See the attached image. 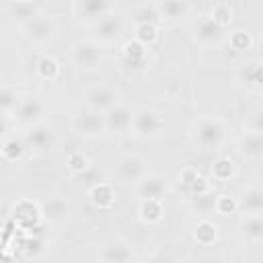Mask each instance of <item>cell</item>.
I'll return each instance as SVG.
<instances>
[{"label":"cell","mask_w":263,"mask_h":263,"mask_svg":"<svg viewBox=\"0 0 263 263\" xmlns=\"http://www.w3.org/2000/svg\"><path fill=\"white\" fill-rule=\"evenodd\" d=\"M140 197H160L164 195V179L160 175H144L136 185Z\"/></svg>","instance_id":"obj_11"},{"label":"cell","mask_w":263,"mask_h":263,"mask_svg":"<svg viewBox=\"0 0 263 263\" xmlns=\"http://www.w3.org/2000/svg\"><path fill=\"white\" fill-rule=\"evenodd\" d=\"M88 103L95 111H109L115 105V92L109 86H95L88 92Z\"/></svg>","instance_id":"obj_12"},{"label":"cell","mask_w":263,"mask_h":263,"mask_svg":"<svg viewBox=\"0 0 263 263\" xmlns=\"http://www.w3.org/2000/svg\"><path fill=\"white\" fill-rule=\"evenodd\" d=\"M14 111L18 113L21 119L29 121V119H33V117H37V115L41 113V103H39L37 97H27V99H23V101L18 103V107H16Z\"/></svg>","instance_id":"obj_28"},{"label":"cell","mask_w":263,"mask_h":263,"mask_svg":"<svg viewBox=\"0 0 263 263\" xmlns=\"http://www.w3.org/2000/svg\"><path fill=\"white\" fill-rule=\"evenodd\" d=\"M251 127H253L255 132H261V134H263V113H257V115L253 117Z\"/></svg>","instance_id":"obj_39"},{"label":"cell","mask_w":263,"mask_h":263,"mask_svg":"<svg viewBox=\"0 0 263 263\" xmlns=\"http://www.w3.org/2000/svg\"><path fill=\"white\" fill-rule=\"evenodd\" d=\"M193 236H195V240L201 247H210L218 238V226L212 220H199L197 226H195V230H193Z\"/></svg>","instance_id":"obj_20"},{"label":"cell","mask_w":263,"mask_h":263,"mask_svg":"<svg viewBox=\"0 0 263 263\" xmlns=\"http://www.w3.org/2000/svg\"><path fill=\"white\" fill-rule=\"evenodd\" d=\"M72 62L82 68H92L101 62V45L95 39H80L72 45Z\"/></svg>","instance_id":"obj_2"},{"label":"cell","mask_w":263,"mask_h":263,"mask_svg":"<svg viewBox=\"0 0 263 263\" xmlns=\"http://www.w3.org/2000/svg\"><path fill=\"white\" fill-rule=\"evenodd\" d=\"M121 55H123V60H125L129 66H140V64H144V60H146V45L140 43V41L134 37V39H129V41H125V43L121 45Z\"/></svg>","instance_id":"obj_14"},{"label":"cell","mask_w":263,"mask_h":263,"mask_svg":"<svg viewBox=\"0 0 263 263\" xmlns=\"http://www.w3.org/2000/svg\"><path fill=\"white\" fill-rule=\"evenodd\" d=\"M109 6H111V0H78L76 2V10L82 18H99L107 12Z\"/></svg>","instance_id":"obj_13"},{"label":"cell","mask_w":263,"mask_h":263,"mask_svg":"<svg viewBox=\"0 0 263 263\" xmlns=\"http://www.w3.org/2000/svg\"><path fill=\"white\" fill-rule=\"evenodd\" d=\"M224 136V125L220 119H201L195 127V138L203 148L216 146Z\"/></svg>","instance_id":"obj_4"},{"label":"cell","mask_w":263,"mask_h":263,"mask_svg":"<svg viewBox=\"0 0 263 263\" xmlns=\"http://www.w3.org/2000/svg\"><path fill=\"white\" fill-rule=\"evenodd\" d=\"M103 261H127L132 259V251L127 247H107V251L101 255Z\"/></svg>","instance_id":"obj_35"},{"label":"cell","mask_w":263,"mask_h":263,"mask_svg":"<svg viewBox=\"0 0 263 263\" xmlns=\"http://www.w3.org/2000/svg\"><path fill=\"white\" fill-rule=\"evenodd\" d=\"M240 152L245 156H261L263 154V134L261 132H247L240 138Z\"/></svg>","instance_id":"obj_19"},{"label":"cell","mask_w":263,"mask_h":263,"mask_svg":"<svg viewBox=\"0 0 263 263\" xmlns=\"http://www.w3.org/2000/svg\"><path fill=\"white\" fill-rule=\"evenodd\" d=\"M35 74L41 80H47V82L55 80L60 76V64H58V60L51 58V55H41L35 62Z\"/></svg>","instance_id":"obj_18"},{"label":"cell","mask_w":263,"mask_h":263,"mask_svg":"<svg viewBox=\"0 0 263 263\" xmlns=\"http://www.w3.org/2000/svg\"><path fill=\"white\" fill-rule=\"evenodd\" d=\"M72 127L78 132V134H84V136H97L101 134L105 125V121L97 115V113H84V115H76L72 119Z\"/></svg>","instance_id":"obj_10"},{"label":"cell","mask_w":263,"mask_h":263,"mask_svg":"<svg viewBox=\"0 0 263 263\" xmlns=\"http://www.w3.org/2000/svg\"><path fill=\"white\" fill-rule=\"evenodd\" d=\"M210 16L214 18V23L216 25H220L222 29H226L230 23H232V8H230V4H226V2H218L214 8H212V12H210Z\"/></svg>","instance_id":"obj_32"},{"label":"cell","mask_w":263,"mask_h":263,"mask_svg":"<svg viewBox=\"0 0 263 263\" xmlns=\"http://www.w3.org/2000/svg\"><path fill=\"white\" fill-rule=\"evenodd\" d=\"M119 31H121V25L115 16H105L97 23V39L105 41V43H111L119 37Z\"/></svg>","instance_id":"obj_17"},{"label":"cell","mask_w":263,"mask_h":263,"mask_svg":"<svg viewBox=\"0 0 263 263\" xmlns=\"http://www.w3.org/2000/svg\"><path fill=\"white\" fill-rule=\"evenodd\" d=\"M142 222L146 224H158L164 216V205L160 197H142L140 201V210H138Z\"/></svg>","instance_id":"obj_9"},{"label":"cell","mask_w":263,"mask_h":263,"mask_svg":"<svg viewBox=\"0 0 263 263\" xmlns=\"http://www.w3.org/2000/svg\"><path fill=\"white\" fill-rule=\"evenodd\" d=\"M41 208H43V216H45L47 220H53V222L66 218V214H68V205H66V201L60 199V197H53V199L43 201Z\"/></svg>","instance_id":"obj_25"},{"label":"cell","mask_w":263,"mask_h":263,"mask_svg":"<svg viewBox=\"0 0 263 263\" xmlns=\"http://www.w3.org/2000/svg\"><path fill=\"white\" fill-rule=\"evenodd\" d=\"M25 150H27L25 142L16 136H8L2 140V158L6 162H18L25 156Z\"/></svg>","instance_id":"obj_15"},{"label":"cell","mask_w":263,"mask_h":263,"mask_svg":"<svg viewBox=\"0 0 263 263\" xmlns=\"http://www.w3.org/2000/svg\"><path fill=\"white\" fill-rule=\"evenodd\" d=\"M210 187H212V181L208 179V177H203L201 173H199V177L193 181V185L189 187V191L195 195V197H201V195H208V191H210Z\"/></svg>","instance_id":"obj_36"},{"label":"cell","mask_w":263,"mask_h":263,"mask_svg":"<svg viewBox=\"0 0 263 263\" xmlns=\"http://www.w3.org/2000/svg\"><path fill=\"white\" fill-rule=\"evenodd\" d=\"M261 49H263V43H261Z\"/></svg>","instance_id":"obj_41"},{"label":"cell","mask_w":263,"mask_h":263,"mask_svg":"<svg viewBox=\"0 0 263 263\" xmlns=\"http://www.w3.org/2000/svg\"><path fill=\"white\" fill-rule=\"evenodd\" d=\"M23 31H25V35H27L29 39H33V41H43V39H47V37L53 35L55 23H53L49 16H37V14H33V16L25 23Z\"/></svg>","instance_id":"obj_5"},{"label":"cell","mask_w":263,"mask_h":263,"mask_svg":"<svg viewBox=\"0 0 263 263\" xmlns=\"http://www.w3.org/2000/svg\"><path fill=\"white\" fill-rule=\"evenodd\" d=\"M242 230L249 238L261 240L263 238V214H247L242 220Z\"/></svg>","instance_id":"obj_26"},{"label":"cell","mask_w":263,"mask_h":263,"mask_svg":"<svg viewBox=\"0 0 263 263\" xmlns=\"http://www.w3.org/2000/svg\"><path fill=\"white\" fill-rule=\"evenodd\" d=\"M136 39L140 43H144L146 47L158 43V39H160V27H158V23H138L136 25Z\"/></svg>","instance_id":"obj_24"},{"label":"cell","mask_w":263,"mask_h":263,"mask_svg":"<svg viewBox=\"0 0 263 263\" xmlns=\"http://www.w3.org/2000/svg\"><path fill=\"white\" fill-rule=\"evenodd\" d=\"M197 177H199V171H197L195 166H183L181 173H179V183H181L185 189H189Z\"/></svg>","instance_id":"obj_37"},{"label":"cell","mask_w":263,"mask_h":263,"mask_svg":"<svg viewBox=\"0 0 263 263\" xmlns=\"http://www.w3.org/2000/svg\"><path fill=\"white\" fill-rule=\"evenodd\" d=\"M66 166H68L70 173H74V175H82L84 171H88L90 160H88L86 154H82V152L76 150V152H70V154H68V158H66Z\"/></svg>","instance_id":"obj_30"},{"label":"cell","mask_w":263,"mask_h":263,"mask_svg":"<svg viewBox=\"0 0 263 263\" xmlns=\"http://www.w3.org/2000/svg\"><path fill=\"white\" fill-rule=\"evenodd\" d=\"M25 142H27L31 148L43 150V148H47L49 142H51V129L45 127V125H35V127H31V129L27 132Z\"/></svg>","instance_id":"obj_22"},{"label":"cell","mask_w":263,"mask_h":263,"mask_svg":"<svg viewBox=\"0 0 263 263\" xmlns=\"http://www.w3.org/2000/svg\"><path fill=\"white\" fill-rule=\"evenodd\" d=\"M185 0H162L158 4V12L160 16H168V18H177V16H183L185 14Z\"/></svg>","instance_id":"obj_31"},{"label":"cell","mask_w":263,"mask_h":263,"mask_svg":"<svg viewBox=\"0 0 263 263\" xmlns=\"http://www.w3.org/2000/svg\"><path fill=\"white\" fill-rule=\"evenodd\" d=\"M0 103H2L4 113H8L10 109H16L21 101L16 99V90H14V88H10L8 84H4V86H2V90H0Z\"/></svg>","instance_id":"obj_34"},{"label":"cell","mask_w":263,"mask_h":263,"mask_svg":"<svg viewBox=\"0 0 263 263\" xmlns=\"http://www.w3.org/2000/svg\"><path fill=\"white\" fill-rule=\"evenodd\" d=\"M132 117H134V113L125 105L115 103L105 115V125L113 132H123V129L132 127Z\"/></svg>","instance_id":"obj_6"},{"label":"cell","mask_w":263,"mask_h":263,"mask_svg":"<svg viewBox=\"0 0 263 263\" xmlns=\"http://www.w3.org/2000/svg\"><path fill=\"white\" fill-rule=\"evenodd\" d=\"M195 35H197L199 39H203V41H216V39H220V35H222V27L216 25L212 16H203V18H199L197 25H195Z\"/></svg>","instance_id":"obj_23"},{"label":"cell","mask_w":263,"mask_h":263,"mask_svg":"<svg viewBox=\"0 0 263 263\" xmlns=\"http://www.w3.org/2000/svg\"><path fill=\"white\" fill-rule=\"evenodd\" d=\"M88 199H90L92 205H97L101 210H107L115 203V189H113L111 183L99 181L88 189Z\"/></svg>","instance_id":"obj_8"},{"label":"cell","mask_w":263,"mask_h":263,"mask_svg":"<svg viewBox=\"0 0 263 263\" xmlns=\"http://www.w3.org/2000/svg\"><path fill=\"white\" fill-rule=\"evenodd\" d=\"M146 173V162L140 158V156H125L121 162H119V177L127 183H138Z\"/></svg>","instance_id":"obj_7"},{"label":"cell","mask_w":263,"mask_h":263,"mask_svg":"<svg viewBox=\"0 0 263 263\" xmlns=\"http://www.w3.org/2000/svg\"><path fill=\"white\" fill-rule=\"evenodd\" d=\"M253 43H255L253 41V35L247 33V31H234L230 35V47L236 49V51H247V49L253 47Z\"/></svg>","instance_id":"obj_33"},{"label":"cell","mask_w":263,"mask_h":263,"mask_svg":"<svg viewBox=\"0 0 263 263\" xmlns=\"http://www.w3.org/2000/svg\"><path fill=\"white\" fill-rule=\"evenodd\" d=\"M214 208H216L218 214L230 216V214H236V210L240 208V201H238V197H234V195H230V193H222V195L216 197Z\"/></svg>","instance_id":"obj_29"},{"label":"cell","mask_w":263,"mask_h":263,"mask_svg":"<svg viewBox=\"0 0 263 263\" xmlns=\"http://www.w3.org/2000/svg\"><path fill=\"white\" fill-rule=\"evenodd\" d=\"M160 127H162V117L154 109L142 107L132 117V129L138 136H154L156 132H160Z\"/></svg>","instance_id":"obj_3"},{"label":"cell","mask_w":263,"mask_h":263,"mask_svg":"<svg viewBox=\"0 0 263 263\" xmlns=\"http://www.w3.org/2000/svg\"><path fill=\"white\" fill-rule=\"evenodd\" d=\"M132 16L136 18V25L138 23H160L162 16L158 12V6H148V4H140L132 10Z\"/></svg>","instance_id":"obj_27"},{"label":"cell","mask_w":263,"mask_h":263,"mask_svg":"<svg viewBox=\"0 0 263 263\" xmlns=\"http://www.w3.org/2000/svg\"><path fill=\"white\" fill-rule=\"evenodd\" d=\"M249 80H251V82H257V84L263 86V62L249 64Z\"/></svg>","instance_id":"obj_38"},{"label":"cell","mask_w":263,"mask_h":263,"mask_svg":"<svg viewBox=\"0 0 263 263\" xmlns=\"http://www.w3.org/2000/svg\"><path fill=\"white\" fill-rule=\"evenodd\" d=\"M234 175H236V164H234L232 158H228V156H218V158H214V162H212V177H214L216 181L226 183V181H230Z\"/></svg>","instance_id":"obj_16"},{"label":"cell","mask_w":263,"mask_h":263,"mask_svg":"<svg viewBox=\"0 0 263 263\" xmlns=\"http://www.w3.org/2000/svg\"><path fill=\"white\" fill-rule=\"evenodd\" d=\"M240 201V208L249 214H263V189L261 187H251L245 191L242 199Z\"/></svg>","instance_id":"obj_21"},{"label":"cell","mask_w":263,"mask_h":263,"mask_svg":"<svg viewBox=\"0 0 263 263\" xmlns=\"http://www.w3.org/2000/svg\"><path fill=\"white\" fill-rule=\"evenodd\" d=\"M10 218L18 224V228H23V230H27L31 234H37L39 224H41V220L45 216H43V208H41L39 201H33V199L23 197V199H16L12 203Z\"/></svg>","instance_id":"obj_1"},{"label":"cell","mask_w":263,"mask_h":263,"mask_svg":"<svg viewBox=\"0 0 263 263\" xmlns=\"http://www.w3.org/2000/svg\"><path fill=\"white\" fill-rule=\"evenodd\" d=\"M14 2H16V4H31L33 0H14Z\"/></svg>","instance_id":"obj_40"}]
</instances>
